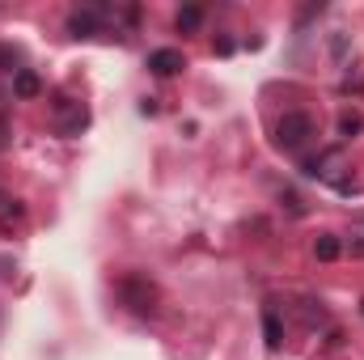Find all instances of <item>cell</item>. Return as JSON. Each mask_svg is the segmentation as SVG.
Listing matches in <instances>:
<instances>
[{"label": "cell", "instance_id": "cell-9", "mask_svg": "<svg viewBox=\"0 0 364 360\" xmlns=\"http://www.w3.org/2000/svg\"><path fill=\"white\" fill-rule=\"evenodd\" d=\"M314 255H318V259H322V263H335V259H339V255H343V242H339V238H335V233H322V238H318V242H314Z\"/></svg>", "mask_w": 364, "mask_h": 360}, {"label": "cell", "instance_id": "cell-1", "mask_svg": "<svg viewBox=\"0 0 364 360\" xmlns=\"http://www.w3.org/2000/svg\"><path fill=\"white\" fill-rule=\"evenodd\" d=\"M51 127H55V136H64V140H77L85 127H90V106L85 102H77V97H55L51 102Z\"/></svg>", "mask_w": 364, "mask_h": 360}, {"label": "cell", "instance_id": "cell-16", "mask_svg": "<svg viewBox=\"0 0 364 360\" xmlns=\"http://www.w3.org/2000/svg\"><path fill=\"white\" fill-rule=\"evenodd\" d=\"M343 339H348L343 331H331V335H326V348H343Z\"/></svg>", "mask_w": 364, "mask_h": 360}, {"label": "cell", "instance_id": "cell-4", "mask_svg": "<svg viewBox=\"0 0 364 360\" xmlns=\"http://www.w3.org/2000/svg\"><path fill=\"white\" fill-rule=\"evenodd\" d=\"M102 21H106V9H102V4H93V9H73V13H68V34H73V38H93V34L102 30Z\"/></svg>", "mask_w": 364, "mask_h": 360}, {"label": "cell", "instance_id": "cell-14", "mask_svg": "<svg viewBox=\"0 0 364 360\" xmlns=\"http://www.w3.org/2000/svg\"><path fill=\"white\" fill-rule=\"evenodd\" d=\"M279 199L288 203V212H292V216H305V203H301V195H296V191H279Z\"/></svg>", "mask_w": 364, "mask_h": 360}, {"label": "cell", "instance_id": "cell-17", "mask_svg": "<svg viewBox=\"0 0 364 360\" xmlns=\"http://www.w3.org/2000/svg\"><path fill=\"white\" fill-rule=\"evenodd\" d=\"M233 51V38H216V55H229Z\"/></svg>", "mask_w": 364, "mask_h": 360}, {"label": "cell", "instance_id": "cell-5", "mask_svg": "<svg viewBox=\"0 0 364 360\" xmlns=\"http://www.w3.org/2000/svg\"><path fill=\"white\" fill-rule=\"evenodd\" d=\"M182 68H186V60H182L178 47H161V51L149 55V73H153V77H174Z\"/></svg>", "mask_w": 364, "mask_h": 360}, {"label": "cell", "instance_id": "cell-18", "mask_svg": "<svg viewBox=\"0 0 364 360\" xmlns=\"http://www.w3.org/2000/svg\"><path fill=\"white\" fill-rule=\"evenodd\" d=\"M140 115H157V97H144L140 102Z\"/></svg>", "mask_w": 364, "mask_h": 360}, {"label": "cell", "instance_id": "cell-13", "mask_svg": "<svg viewBox=\"0 0 364 360\" xmlns=\"http://www.w3.org/2000/svg\"><path fill=\"white\" fill-rule=\"evenodd\" d=\"M0 68L17 77V73H21V51H17V47H9V43H0Z\"/></svg>", "mask_w": 364, "mask_h": 360}, {"label": "cell", "instance_id": "cell-11", "mask_svg": "<svg viewBox=\"0 0 364 360\" xmlns=\"http://www.w3.org/2000/svg\"><path fill=\"white\" fill-rule=\"evenodd\" d=\"M360 132H364V115L360 110H343V115H339V136L352 140V136H360Z\"/></svg>", "mask_w": 364, "mask_h": 360}, {"label": "cell", "instance_id": "cell-2", "mask_svg": "<svg viewBox=\"0 0 364 360\" xmlns=\"http://www.w3.org/2000/svg\"><path fill=\"white\" fill-rule=\"evenodd\" d=\"M314 136H318V123H314V115H305V110H288V115L275 123V144L288 149V153L305 149Z\"/></svg>", "mask_w": 364, "mask_h": 360}, {"label": "cell", "instance_id": "cell-20", "mask_svg": "<svg viewBox=\"0 0 364 360\" xmlns=\"http://www.w3.org/2000/svg\"><path fill=\"white\" fill-rule=\"evenodd\" d=\"M360 314H364V301H360Z\"/></svg>", "mask_w": 364, "mask_h": 360}, {"label": "cell", "instance_id": "cell-12", "mask_svg": "<svg viewBox=\"0 0 364 360\" xmlns=\"http://www.w3.org/2000/svg\"><path fill=\"white\" fill-rule=\"evenodd\" d=\"M301 318H305V327H318V322H326V309H322V301H301Z\"/></svg>", "mask_w": 364, "mask_h": 360}, {"label": "cell", "instance_id": "cell-3", "mask_svg": "<svg viewBox=\"0 0 364 360\" xmlns=\"http://www.w3.org/2000/svg\"><path fill=\"white\" fill-rule=\"evenodd\" d=\"M114 292H119V301H123L132 314H153V309H157V288H153L149 275H123V280L114 284Z\"/></svg>", "mask_w": 364, "mask_h": 360}, {"label": "cell", "instance_id": "cell-10", "mask_svg": "<svg viewBox=\"0 0 364 360\" xmlns=\"http://www.w3.org/2000/svg\"><path fill=\"white\" fill-rule=\"evenodd\" d=\"M174 21H178L182 34H195V30L203 26V9H199V4H186V9H178V17H174Z\"/></svg>", "mask_w": 364, "mask_h": 360}, {"label": "cell", "instance_id": "cell-15", "mask_svg": "<svg viewBox=\"0 0 364 360\" xmlns=\"http://www.w3.org/2000/svg\"><path fill=\"white\" fill-rule=\"evenodd\" d=\"M352 255L364 259V225H360V229H352Z\"/></svg>", "mask_w": 364, "mask_h": 360}, {"label": "cell", "instance_id": "cell-19", "mask_svg": "<svg viewBox=\"0 0 364 360\" xmlns=\"http://www.w3.org/2000/svg\"><path fill=\"white\" fill-rule=\"evenodd\" d=\"M0 106H4V90H0Z\"/></svg>", "mask_w": 364, "mask_h": 360}, {"label": "cell", "instance_id": "cell-6", "mask_svg": "<svg viewBox=\"0 0 364 360\" xmlns=\"http://www.w3.org/2000/svg\"><path fill=\"white\" fill-rule=\"evenodd\" d=\"M263 339H267L272 352L284 344V322H279V309L275 305H263Z\"/></svg>", "mask_w": 364, "mask_h": 360}, {"label": "cell", "instance_id": "cell-7", "mask_svg": "<svg viewBox=\"0 0 364 360\" xmlns=\"http://www.w3.org/2000/svg\"><path fill=\"white\" fill-rule=\"evenodd\" d=\"M26 221V203L21 199H9V195H0V229L9 233V229H17Z\"/></svg>", "mask_w": 364, "mask_h": 360}, {"label": "cell", "instance_id": "cell-8", "mask_svg": "<svg viewBox=\"0 0 364 360\" xmlns=\"http://www.w3.org/2000/svg\"><path fill=\"white\" fill-rule=\"evenodd\" d=\"M13 93H17V97H38V93H43V81H38V73L21 68V73L13 77Z\"/></svg>", "mask_w": 364, "mask_h": 360}]
</instances>
